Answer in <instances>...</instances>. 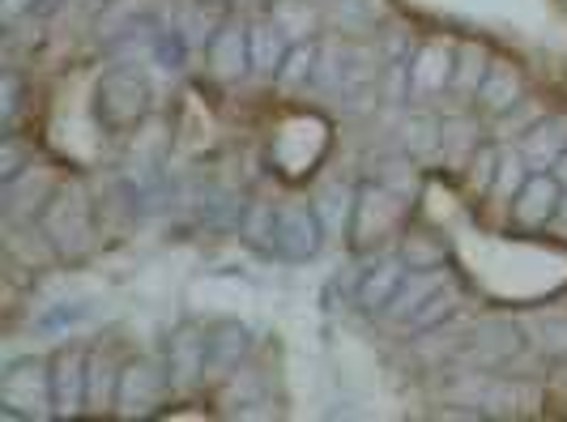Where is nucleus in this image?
Instances as JSON below:
<instances>
[{
	"label": "nucleus",
	"instance_id": "1",
	"mask_svg": "<svg viewBox=\"0 0 567 422\" xmlns=\"http://www.w3.org/2000/svg\"><path fill=\"white\" fill-rule=\"evenodd\" d=\"M0 414L4 419H56L48 363L22 359V363L4 367V375H0Z\"/></svg>",
	"mask_w": 567,
	"mask_h": 422
},
{
	"label": "nucleus",
	"instance_id": "2",
	"mask_svg": "<svg viewBox=\"0 0 567 422\" xmlns=\"http://www.w3.org/2000/svg\"><path fill=\"white\" fill-rule=\"evenodd\" d=\"M99 124L107 133H128L133 124H142L145 107H150V85L137 69H112L99 82Z\"/></svg>",
	"mask_w": 567,
	"mask_h": 422
},
{
	"label": "nucleus",
	"instance_id": "3",
	"mask_svg": "<svg viewBox=\"0 0 567 422\" xmlns=\"http://www.w3.org/2000/svg\"><path fill=\"white\" fill-rule=\"evenodd\" d=\"M324 235H329V226H324L312 200H290V205H278V226H274V244L269 248L282 260L299 265V260H312L320 253Z\"/></svg>",
	"mask_w": 567,
	"mask_h": 422
},
{
	"label": "nucleus",
	"instance_id": "4",
	"mask_svg": "<svg viewBox=\"0 0 567 422\" xmlns=\"http://www.w3.org/2000/svg\"><path fill=\"white\" fill-rule=\"evenodd\" d=\"M52 371V410L56 419L82 414L90 405V350L85 346H60L56 354L48 359Z\"/></svg>",
	"mask_w": 567,
	"mask_h": 422
},
{
	"label": "nucleus",
	"instance_id": "5",
	"mask_svg": "<svg viewBox=\"0 0 567 422\" xmlns=\"http://www.w3.org/2000/svg\"><path fill=\"white\" fill-rule=\"evenodd\" d=\"M567 188L555 179V171H529V179L520 184V193L508 200V218L516 230H546V226L559 218V205H564Z\"/></svg>",
	"mask_w": 567,
	"mask_h": 422
},
{
	"label": "nucleus",
	"instance_id": "6",
	"mask_svg": "<svg viewBox=\"0 0 567 422\" xmlns=\"http://www.w3.org/2000/svg\"><path fill=\"white\" fill-rule=\"evenodd\" d=\"M39 230H43L48 244H56L60 230H73V260L90 253V244H94V218H90V197H85L82 184L60 188L56 197H52V205L43 209Z\"/></svg>",
	"mask_w": 567,
	"mask_h": 422
},
{
	"label": "nucleus",
	"instance_id": "7",
	"mask_svg": "<svg viewBox=\"0 0 567 422\" xmlns=\"http://www.w3.org/2000/svg\"><path fill=\"white\" fill-rule=\"evenodd\" d=\"M163 367H167L171 393H193L200 380L209 375V346H205V329H197V325H179V329L167 338Z\"/></svg>",
	"mask_w": 567,
	"mask_h": 422
},
{
	"label": "nucleus",
	"instance_id": "8",
	"mask_svg": "<svg viewBox=\"0 0 567 422\" xmlns=\"http://www.w3.org/2000/svg\"><path fill=\"white\" fill-rule=\"evenodd\" d=\"M167 393V367L154 359H128L120 371V389H115V414H150Z\"/></svg>",
	"mask_w": 567,
	"mask_h": 422
},
{
	"label": "nucleus",
	"instance_id": "9",
	"mask_svg": "<svg viewBox=\"0 0 567 422\" xmlns=\"http://www.w3.org/2000/svg\"><path fill=\"white\" fill-rule=\"evenodd\" d=\"M405 274H410V265L398 260V256H380V260H371L368 269H363V278H359V295H354V303L368 311V316H384L389 303L398 299Z\"/></svg>",
	"mask_w": 567,
	"mask_h": 422
},
{
	"label": "nucleus",
	"instance_id": "10",
	"mask_svg": "<svg viewBox=\"0 0 567 422\" xmlns=\"http://www.w3.org/2000/svg\"><path fill=\"white\" fill-rule=\"evenodd\" d=\"M453 48H444V43H423L414 60L405 64V90L414 94V99H431V94H440L444 85H453Z\"/></svg>",
	"mask_w": 567,
	"mask_h": 422
},
{
	"label": "nucleus",
	"instance_id": "11",
	"mask_svg": "<svg viewBox=\"0 0 567 422\" xmlns=\"http://www.w3.org/2000/svg\"><path fill=\"white\" fill-rule=\"evenodd\" d=\"M205 346H209V371L214 375H235L244 354H248V346H252V333L239 320H223V325H214L205 333Z\"/></svg>",
	"mask_w": 567,
	"mask_h": 422
},
{
	"label": "nucleus",
	"instance_id": "12",
	"mask_svg": "<svg viewBox=\"0 0 567 422\" xmlns=\"http://www.w3.org/2000/svg\"><path fill=\"white\" fill-rule=\"evenodd\" d=\"M205 56H209V69L218 73V78H239L248 64H252V48H248V30L239 27H223L209 34V43H205Z\"/></svg>",
	"mask_w": 567,
	"mask_h": 422
},
{
	"label": "nucleus",
	"instance_id": "13",
	"mask_svg": "<svg viewBox=\"0 0 567 422\" xmlns=\"http://www.w3.org/2000/svg\"><path fill=\"white\" fill-rule=\"evenodd\" d=\"M520 94H525V78H520V69H512L508 60H495L491 69H486L483 85H478V103H483L491 115H504L512 103H520Z\"/></svg>",
	"mask_w": 567,
	"mask_h": 422
},
{
	"label": "nucleus",
	"instance_id": "14",
	"mask_svg": "<svg viewBox=\"0 0 567 422\" xmlns=\"http://www.w3.org/2000/svg\"><path fill=\"white\" fill-rule=\"evenodd\" d=\"M567 150V133H564V120H538L525 141H520V154H525V163L534 171H550L559 158H564Z\"/></svg>",
	"mask_w": 567,
	"mask_h": 422
},
{
	"label": "nucleus",
	"instance_id": "15",
	"mask_svg": "<svg viewBox=\"0 0 567 422\" xmlns=\"http://www.w3.org/2000/svg\"><path fill=\"white\" fill-rule=\"evenodd\" d=\"M248 48H252V69H256V73L278 78L286 52H290V39H286V30L274 27V22H256V27L248 30Z\"/></svg>",
	"mask_w": 567,
	"mask_h": 422
},
{
	"label": "nucleus",
	"instance_id": "16",
	"mask_svg": "<svg viewBox=\"0 0 567 422\" xmlns=\"http://www.w3.org/2000/svg\"><path fill=\"white\" fill-rule=\"evenodd\" d=\"M269 22L282 27L290 43H299L303 34L316 30V9L308 0H274V4H269Z\"/></svg>",
	"mask_w": 567,
	"mask_h": 422
},
{
	"label": "nucleus",
	"instance_id": "17",
	"mask_svg": "<svg viewBox=\"0 0 567 422\" xmlns=\"http://www.w3.org/2000/svg\"><path fill=\"white\" fill-rule=\"evenodd\" d=\"M401 260H405L410 269H440V265H444V244L431 239V230H410V226H405Z\"/></svg>",
	"mask_w": 567,
	"mask_h": 422
},
{
	"label": "nucleus",
	"instance_id": "18",
	"mask_svg": "<svg viewBox=\"0 0 567 422\" xmlns=\"http://www.w3.org/2000/svg\"><path fill=\"white\" fill-rule=\"evenodd\" d=\"M316 60H320V52H316V43H295V48L286 52L282 69H278V82H282L286 90H295V85L312 82Z\"/></svg>",
	"mask_w": 567,
	"mask_h": 422
},
{
	"label": "nucleus",
	"instance_id": "19",
	"mask_svg": "<svg viewBox=\"0 0 567 422\" xmlns=\"http://www.w3.org/2000/svg\"><path fill=\"white\" fill-rule=\"evenodd\" d=\"M274 226H278V205L274 200H256L248 209H239V230L252 244H274Z\"/></svg>",
	"mask_w": 567,
	"mask_h": 422
},
{
	"label": "nucleus",
	"instance_id": "20",
	"mask_svg": "<svg viewBox=\"0 0 567 422\" xmlns=\"http://www.w3.org/2000/svg\"><path fill=\"white\" fill-rule=\"evenodd\" d=\"M150 56L158 60L163 69H184L188 64V39L175 27H163L150 34Z\"/></svg>",
	"mask_w": 567,
	"mask_h": 422
},
{
	"label": "nucleus",
	"instance_id": "21",
	"mask_svg": "<svg viewBox=\"0 0 567 422\" xmlns=\"http://www.w3.org/2000/svg\"><path fill=\"white\" fill-rule=\"evenodd\" d=\"M453 303H456V295L449 290V286H440L423 308L405 320V329H414V333H419V329H435V325H440V316H449V311H453Z\"/></svg>",
	"mask_w": 567,
	"mask_h": 422
},
{
	"label": "nucleus",
	"instance_id": "22",
	"mask_svg": "<svg viewBox=\"0 0 567 422\" xmlns=\"http://www.w3.org/2000/svg\"><path fill=\"white\" fill-rule=\"evenodd\" d=\"M30 167H34V158L22 150V141L9 133V137H4V145H0V179H4V184H18Z\"/></svg>",
	"mask_w": 567,
	"mask_h": 422
},
{
	"label": "nucleus",
	"instance_id": "23",
	"mask_svg": "<svg viewBox=\"0 0 567 422\" xmlns=\"http://www.w3.org/2000/svg\"><path fill=\"white\" fill-rule=\"evenodd\" d=\"M470 184H474V193H486L491 197V184H495V171H499V150H491V145H478L474 150V158H470Z\"/></svg>",
	"mask_w": 567,
	"mask_h": 422
},
{
	"label": "nucleus",
	"instance_id": "24",
	"mask_svg": "<svg viewBox=\"0 0 567 422\" xmlns=\"http://www.w3.org/2000/svg\"><path fill=\"white\" fill-rule=\"evenodd\" d=\"M85 303H78V308H56L52 316H43L39 320V329H48V333H56V329H64V325H78V320H85Z\"/></svg>",
	"mask_w": 567,
	"mask_h": 422
},
{
	"label": "nucleus",
	"instance_id": "25",
	"mask_svg": "<svg viewBox=\"0 0 567 422\" xmlns=\"http://www.w3.org/2000/svg\"><path fill=\"white\" fill-rule=\"evenodd\" d=\"M18 90H22V78L18 73H4V124H13V115H18Z\"/></svg>",
	"mask_w": 567,
	"mask_h": 422
},
{
	"label": "nucleus",
	"instance_id": "26",
	"mask_svg": "<svg viewBox=\"0 0 567 422\" xmlns=\"http://www.w3.org/2000/svg\"><path fill=\"white\" fill-rule=\"evenodd\" d=\"M550 171H555V179H559V184L567 188V150H564V158H559V163H555Z\"/></svg>",
	"mask_w": 567,
	"mask_h": 422
},
{
	"label": "nucleus",
	"instance_id": "27",
	"mask_svg": "<svg viewBox=\"0 0 567 422\" xmlns=\"http://www.w3.org/2000/svg\"><path fill=\"white\" fill-rule=\"evenodd\" d=\"M34 9V0H4V9H9V13H18V9Z\"/></svg>",
	"mask_w": 567,
	"mask_h": 422
}]
</instances>
